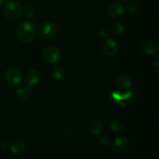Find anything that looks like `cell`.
Listing matches in <instances>:
<instances>
[{
    "label": "cell",
    "mask_w": 159,
    "mask_h": 159,
    "mask_svg": "<svg viewBox=\"0 0 159 159\" xmlns=\"http://www.w3.org/2000/svg\"><path fill=\"white\" fill-rule=\"evenodd\" d=\"M42 56L46 62L49 64L57 63L61 59V51L55 46L49 45L45 47L42 51Z\"/></svg>",
    "instance_id": "3"
},
{
    "label": "cell",
    "mask_w": 159,
    "mask_h": 159,
    "mask_svg": "<svg viewBox=\"0 0 159 159\" xmlns=\"http://www.w3.org/2000/svg\"><path fill=\"white\" fill-rule=\"evenodd\" d=\"M120 45L114 39L108 38L102 46V51L107 56H114L118 53Z\"/></svg>",
    "instance_id": "6"
},
{
    "label": "cell",
    "mask_w": 159,
    "mask_h": 159,
    "mask_svg": "<svg viewBox=\"0 0 159 159\" xmlns=\"http://www.w3.org/2000/svg\"><path fill=\"white\" fill-rule=\"evenodd\" d=\"M35 8L33 6H31V5H29V6H26V7L25 8L24 11H23V15H24L25 18L26 19H32L33 17L35 16Z\"/></svg>",
    "instance_id": "19"
},
{
    "label": "cell",
    "mask_w": 159,
    "mask_h": 159,
    "mask_svg": "<svg viewBox=\"0 0 159 159\" xmlns=\"http://www.w3.org/2000/svg\"><path fill=\"white\" fill-rule=\"evenodd\" d=\"M109 31L107 29V28H102V29L99 31V34H100L101 37H107L108 36Z\"/></svg>",
    "instance_id": "21"
},
{
    "label": "cell",
    "mask_w": 159,
    "mask_h": 159,
    "mask_svg": "<svg viewBox=\"0 0 159 159\" xmlns=\"http://www.w3.org/2000/svg\"><path fill=\"white\" fill-rule=\"evenodd\" d=\"M110 128L114 132H121L124 129V125L122 122L118 119H113L110 123Z\"/></svg>",
    "instance_id": "18"
},
{
    "label": "cell",
    "mask_w": 159,
    "mask_h": 159,
    "mask_svg": "<svg viewBox=\"0 0 159 159\" xmlns=\"http://www.w3.org/2000/svg\"><path fill=\"white\" fill-rule=\"evenodd\" d=\"M90 131L95 137L100 136L102 132V125L99 120H93L90 123Z\"/></svg>",
    "instance_id": "12"
},
{
    "label": "cell",
    "mask_w": 159,
    "mask_h": 159,
    "mask_svg": "<svg viewBox=\"0 0 159 159\" xmlns=\"http://www.w3.org/2000/svg\"><path fill=\"white\" fill-rule=\"evenodd\" d=\"M107 12L111 18H119L124 12V5L120 2H113L109 6Z\"/></svg>",
    "instance_id": "8"
},
{
    "label": "cell",
    "mask_w": 159,
    "mask_h": 159,
    "mask_svg": "<svg viewBox=\"0 0 159 159\" xmlns=\"http://www.w3.org/2000/svg\"><path fill=\"white\" fill-rule=\"evenodd\" d=\"M115 83H116V85L121 89L129 88L132 84L131 79L127 75H120V76H119L118 77H116Z\"/></svg>",
    "instance_id": "11"
},
{
    "label": "cell",
    "mask_w": 159,
    "mask_h": 159,
    "mask_svg": "<svg viewBox=\"0 0 159 159\" xmlns=\"http://www.w3.org/2000/svg\"><path fill=\"white\" fill-rule=\"evenodd\" d=\"M37 34V26L30 21H26L19 25L16 30V36L19 41L23 43L32 41Z\"/></svg>",
    "instance_id": "1"
},
{
    "label": "cell",
    "mask_w": 159,
    "mask_h": 159,
    "mask_svg": "<svg viewBox=\"0 0 159 159\" xmlns=\"http://www.w3.org/2000/svg\"><path fill=\"white\" fill-rule=\"evenodd\" d=\"M5 1H6V0H0V6H1L2 5H3V3L5 2Z\"/></svg>",
    "instance_id": "23"
},
{
    "label": "cell",
    "mask_w": 159,
    "mask_h": 159,
    "mask_svg": "<svg viewBox=\"0 0 159 159\" xmlns=\"http://www.w3.org/2000/svg\"><path fill=\"white\" fill-rule=\"evenodd\" d=\"M39 32L41 37L46 39H52L56 37L57 32H58V28L57 25L51 22H47L43 23L40 26Z\"/></svg>",
    "instance_id": "4"
},
{
    "label": "cell",
    "mask_w": 159,
    "mask_h": 159,
    "mask_svg": "<svg viewBox=\"0 0 159 159\" xmlns=\"http://www.w3.org/2000/svg\"><path fill=\"white\" fill-rule=\"evenodd\" d=\"M159 59L158 58V59L155 60V62H154L153 64V68H154V70H155V73H157V74H158L159 73Z\"/></svg>",
    "instance_id": "22"
},
{
    "label": "cell",
    "mask_w": 159,
    "mask_h": 159,
    "mask_svg": "<svg viewBox=\"0 0 159 159\" xmlns=\"http://www.w3.org/2000/svg\"><path fill=\"white\" fill-rule=\"evenodd\" d=\"M40 80V73L37 70H30L25 74L24 83L26 87L32 88L37 85Z\"/></svg>",
    "instance_id": "7"
},
{
    "label": "cell",
    "mask_w": 159,
    "mask_h": 159,
    "mask_svg": "<svg viewBox=\"0 0 159 159\" xmlns=\"http://www.w3.org/2000/svg\"><path fill=\"white\" fill-rule=\"evenodd\" d=\"M4 16L9 20L18 19L23 13V7L18 1H9L6 3L3 8Z\"/></svg>",
    "instance_id": "2"
},
{
    "label": "cell",
    "mask_w": 159,
    "mask_h": 159,
    "mask_svg": "<svg viewBox=\"0 0 159 159\" xmlns=\"http://www.w3.org/2000/svg\"><path fill=\"white\" fill-rule=\"evenodd\" d=\"M25 148H26V147H25L24 143H21V142H16L11 146L10 149L13 154H20L24 152Z\"/></svg>",
    "instance_id": "16"
},
{
    "label": "cell",
    "mask_w": 159,
    "mask_h": 159,
    "mask_svg": "<svg viewBox=\"0 0 159 159\" xmlns=\"http://www.w3.org/2000/svg\"><path fill=\"white\" fill-rule=\"evenodd\" d=\"M5 79L6 82L11 86H16L20 84L23 80L22 73L16 68H10L6 70L5 73Z\"/></svg>",
    "instance_id": "5"
},
{
    "label": "cell",
    "mask_w": 159,
    "mask_h": 159,
    "mask_svg": "<svg viewBox=\"0 0 159 159\" xmlns=\"http://www.w3.org/2000/svg\"><path fill=\"white\" fill-rule=\"evenodd\" d=\"M100 144L103 147H107L109 144H110V139L107 136H102L100 138Z\"/></svg>",
    "instance_id": "20"
},
{
    "label": "cell",
    "mask_w": 159,
    "mask_h": 159,
    "mask_svg": "<svg viewBox=\"0 0 159 159\" xmlns=\"http://www.w3.org/2000/svg\"><path fill=\"white\" fill-rule=\"evenodd\" d=\"M126 11L128 14L131 16H135L138 14V6L136 2H130L127 3V6H126Z\"/></svg>",
    "instance_id": "17"
},
{
    "label": "cell",
    "mask_w": 159,
    "mask_h": 159,
    "mask_svg": "<svg viewBox=\"0 0 159 159\" xmlns=\"http://www.w3.org/2000/svg\"><path fill=\"white\" fill-rule=\"evenodd\" d=\"M158 44L155 41H148L143 45V51L146 55L154 56L158 54Z\"/></svg>",
    "instance_id": "10"
},
{
    "label": "cell",
    "mask_w": 159,
    "mask_h": 159,
    "mask_svg": "<svg viewBox=\"0 0 159 159\" xmlns=\"http://www.w3.org/2000/svg\"><path fill=\"white\" fill-rule=\"evenodd\" d=\"M31 92H32V88L26 86V87H21L17 89L16 91V95L20 99L26 100L29 98Z\"/></svg>",
    "instance_id": "13"
},
{
    "label": "cell",
    "mask_w": 159,
    "mask_h": 159,
    "mask_svg": "<svg viewBox=\"0 0 159 159\" xmlns=\"http://www.w3.org/2000/svg\"><path fill=\"white\" fill-rule=\"evenodd\" d=\"M52 76L56 80H62L65 76V73L62 68L54 65L52 70Z\"/></svg>",
    "instance_id": "15"
},
{
    "label": "cell",
    "mask_w": 159,
    "mask_h": 159,
    "mask_svg": "<svg viewBox=\"0 0 159 159\" xmlns=\"http://www.w3.org/2000/svg\"><path fill=\"white\" fill-rule=\"evenodd\" d=\"M125 31V26L121 22L114 23L111 27V32L114 36H120Z\"/></svg>",
    "instance_id": "14"
},
{
    "label": "cell",
    "mask_w": 159,
    "mask_h": 159,
    "mask_svg": "<svg viewBox=\"0 0 159 159\" xmlns=\"http://www.w3.org/2000/svg\"><path fill=\"white\" fill-rule=\"evenodd\" d=\"M122 1H126V0H122Z\"/></svg>",
    "instance_id": "24"
},
{
    "label": "cell",
    "mask_w": 159,
    "mask_h": 159,
    "mask_svg": "<svg viewBox=\"0 0 159 159\" xmlns=\"http://www.w3.org/2000/svg\"><path fill=\"white\" fill-rule=\"evenodd\" d=\"M127 143H128V138L125 135H120L113 140L112 143V148L113 151L120 152L124 151L127 147Z\"/></svg>",
    "instance_id": "9"
}]
</instances>
